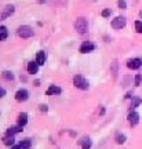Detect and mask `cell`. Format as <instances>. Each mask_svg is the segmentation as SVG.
<instances>
[{
    "mask_svg": "<svg viewBox=\"0 0 142 149\" xmlns=\"http://www.w3.org/2000/svg\"><path fill=\"white\" fill-rule=\"evenodd\" d=\"M74 29H76V32L80 33V35H84L87 32V29H88V21L84 17H80L77 18L76 21H74Z\"/></svg>",
    "mask_w": 142,
    "mask_h": 149,
    "instance_id": "cell-1",
    "label": "cell"
},
{
    "mask_svg": "<svg viewBox=\"0 0 142 149\" xmlns=\"http://www.w3.org/2000/svg\"><path fill=\"white\" fill-rule=\"evenodd\" d=\"M73 84H74V87H77L80 90H88V87H90L88 80L86 79L83 74H76V76H74Z\"/></svg>",
    "mask_w": 142,
    "mask_h": 149,
    "instance_id": "cell-2",
    "label": "cell"
},
{
    "mask_svg": "<svg viewBox=\"0 0 142 149\" xmlns=\"http://www.w3.org/2000/svg\"><path fill=\"white\" fill-rule=\"evenodd\" d=\"M17 35L19 37H22V39H28V37L33 36L35 32H33V29L29 25H22V26H19L17 29Z\"/></svg>",
    "mask_w": 142,
    "mask_h": 149,
    "instance_id": "cell-3",
    "label": "cell"
},
{
    "mask_svg": "<svg viewBox=\"0 0 142 149\" xmlns=\"http://www.w3.org/2000/svg\"><path fill=\"white\" fill-rule=\"evenodd\" d=\"M126 24H127L126 17L119 15V17H116L115 19L112 21V28H113V29H121V28L126 26Z\"/></svg>",
    "mask_w": 142,
    "mask_h": 149,
    "instance_id": "cell-4",
    "label": "cell"
},
{
    "mask_svg": "<svg viewBox=\"0 0 142 149\" xmlns=\"http://www.w3.org/2000/svg\"><path fill=\"white\" fill-rule=\"evenodd\" d=\"M14 11H15V7L13 4H7L4 6V8H1V14H0V19H6V18H8L10 15L14 14Z\"/></svg>",
    "mask_w": 142,
    "mask_h": 149,
    "instance_id": "cell-5",
    "label": "cell"
},
{
    "mask_svg": "<svg viewBox=\"0 0 142 149\" xmlns=\"http://www.w3.org/2000/svg\"><path fill=\"white\" fill-rule=\"evenodd\" d=\"M127 66L130 69L135 70V69H139L142 66V58H132V59H128L127 61Z\"/></svg>",
    "mask_w": 142,
    "mask_h": 149,
    "instance_id": "cell-6",
    "label": "cell"
},
{
    "mask_svg": "<svg viewBox=\"0 0 142 149\" xmlns=\"http://www.w3.org/2000/svg\"><path fill=\"white\" fill-rule=\"evenodd\" d=\"M95 50V44L93 42H84L81 46H80V53L81 54H87V53H91Z\"/></svg>",
    "mask_w": 142,
    "mask_h": 149,
    "instance_id": "cell-7",
    "label": "cell"
},
{
    "mask_svg": "<svg viewBox=\"0 0 142 149\" xmlns=\"http://www.w3.org/2000/svg\"><path fill=\"white\" fill-rule=\"evenodd\" d=\"M29 98V93H28L25 88H21V90H18L17 91V94H15V100L18 102H25Z\"/></svg>",
    "mask_w": 142,
    "mask_h": 149,
    "instance_id": "cell-8",
    "label": "cell"
},
{
    "mask_svg": "<svg viewBox=\"0 0 142 149\" xmlns=\"http://www.w3.org/2000/svg\"><path fill=\"white\" fill-rule=\"evenodd\" d=\"M128 123L131 126H137L138 123H139V115L135 111H131L128 113Z\"/></svg>",
    "mask_w": 142,
    "mask_h": 149,
    "instance_id": "cell-9",
    "label": "cell"
},
{
    "mask_svg": "<svg viewBox=\"0 0 142 149\" xmlns=\"http://www.w3.org/2000/svg\"><path fill=\"white\" fill-rule=\"evenodd\" d=\"M79 145L81 146V149H91L93 141H91V138H88V137H84V138H81L79 141Z\"/></svg>",
    "mask_w": 142,
    "mask_h": 149,
    "instance_id": "cell-10",
    "label": "cell"
},
{
    "mask_svg": "<svg viewBox=\"0 0 142 149\" xmlns=\"http://www.w3.org/2000/svg\"><path fill=\"white\" fill-rule=\"evenodd\" d=\"M61 93H62V90L58 86H50L46 91V95H59Z\"/></svg>",
    "mask_w": 142,
    "mask_h": 149,
    "instance_id": "cell-11",
    "label": "cell"
},
{
    "mask_svg": "<svg viewBox=\"0 0 142 149\" xmlns=\"http://www.w3.org/2000/svg\"><path fill=\"white\" fill-rule=\"evenodd\" d=\"M46 61H47V54L44 53V51H37V54H36V62L37 64L44 65Z\"/></svg>",
    "mask_w": 142,
    "mask_h": 149,
    "instance_id": "cell-12",
    "label": "cell"
},
{
    "mask_svg": "<svg viewBox=\"0 0 142 149\" xmlns=\"http://www.w3.org/2000/svg\"><path fill=\"white\" fill-rule=\"evenodd\" d=\"M3 144H4L6 146H14V144H15V138H14V135L6 134L4 137H3Z\"/></svg>",
    "mask_w": 142,
    "mask_h": 149,
    "instance_id": "cell-13",
    "label": "cell"
},
{
    "mask_svg": "<svg viewBox=\"0 0 142 149\" xmlns=\"http://www.w3.org/2000/svg\"><path fill=\"white\" fill-rule=\"evenodd\" d=\"M28 72H29V74H36L37 72H39V64H37L36 61H35V62L31 61V62L28 64Z\"/></svg>",
    "mask_w": 142,
    "mask_h": 149,
    "instance_id": "cell-14",
    "label": "cell"
},
{
    "mask_svg": "<svg viewBox=\"0 0 142 149\" xmlns=\"http://www.w3.org/2000/svg\"><path fill=\"white\" fill-rule=\"evenodd\" d=\"M18 146H19V149H29V148L32 146V139H31V138L22 139L21 142L18 144Z\"/></svg>",
    "mask_w": 142,
    "mask_h": 149,
    "instance_id": "cell-15",
    "label": "cell"
},
{
    "mask_svg": "<svg viewBox=\"0 0 142 149\" xmlns=\"http://www.w3.org/2000/svg\"><path fill=\"white\" fill-rule=\"evenodd\" d=\"M28 123V113H25V112H22V113H19V116H18V126H25Z\"/></svg>",
    "mask_w": 142,
    "mask_h": 149,
    "instance_id": "cell-16",
    "label": "cell"
},
{
    "mask_svg": "<svg viewBox=\"0 0 142 149\" xmlns=\"http://www.w3.org/2000/svg\"><path fill=\"white\" fill-rule=\"evenodd\" d=\"M22 126H11L8 130H7V133L6 134H10V135H14V134H17V133H21L22 131Z\"/></svg>",
    "mask_w": 142,
    "mask_h": 149,
    "instance_id": "cell-17",
    "label": "cell"
},
{
    "mask_svg": "<svg viewBox=\"0 0 142 149\" xmlns=\"http://www.w3.org/2000/svg\"><path fill=\"white\" fill-rule=\"evenodd\" d=\"M126 139H127V137L124 135V134H121V133H117L116 134V137H115L116 144H119V145H123L124 142H126Z\"/></svg>",
    "mask_w": 142,
    "mask_h": 149,
    "instance_id": "cell-18",
    "label": "cell"
},
{
    "mask_svg": "<svg viewBox=\"0 0 142 149\" xmlns=\"http://www.w3.org/2000/svg\"><path fill=\"white\" fill-rule=\"evenodd\" d=\"M141 102H142V100L139 98V97H132V101H131V105H130V109H131V111H134L138 105H141Z\"/></svg>",
    "mask_w": 142,
    "mask_h": 149,
    "instance_id": "cell-19",
    "label": "cell"
},
{
    "mask_svg": "<svg viewBox=\"0 0 142 149\" xmlns=\"http://www.w3.org/2000/svg\"><path fill=\"white\" fill-rule=\"evenodd\" d=\"M1 76H3V79L4 80H14V73L10 72V70H3Z\"/></svg>",
    "mask_w": 142,
    "mask_h": 149,
    "instance_id": "cell-20",
    "label": "cell"
},
{
    "mask_svg": "<svg viewBox=\"0 0 142 149\" xmlns=\"http://www.w3.org/2000/svg\"><path fill=\"white\" fill-rule=\"evenodd\" d=\"M7 39V28L6 26H0V40L4 42Z\"/></svg>",
    "mask_w": 142,
    "mask_h": 149,
    "instance_id": "cell-21",
    "label": "cell"
},
{
    "mask_svg": "<svg viewBox=\"0 0 142 149\" xmlns=\"http://www.w3.org/2000/svg\"><path fill=\"white\" fill-rule=\"evenodd\" d=\"M112 73H113V79L117 77V61H113L112 64Z\"/></svg>",
    "mask_w": 142,
    "mask_h": 149,
    "instance_id": "cell-22",
    "label": "cell"
},
{
    "mask_svg": "<svg viewBox=\"0 0 142 149\" xmlns=\"http://www.w3.org/2000/svg\"><path fill=\"white\" fill-rule=\"evenodd\" d=\"M141 80H142V73H137L135 74V80H134V86H139L141 84Z\"/></svg>",
    "mask_w": 142,
    "mask_h": 149,
    "instance_id": "cell-23",
    "label": "cell"
},
{
    "mask_svg": "<svg viewBox=\"0 0 142 149\" xmlns=\"http://www.w3.org/2000/svg\"><path fill=\"white\" fill-rule=\"evenodd\" d=\"M111 15H112L111 8H105V10L102 11V17H104V18H108V17H111Z\"/></svg>",
    "mask_w": 142,
    "mask_h": 149,
    "instance_id": "cell-24",
    "label": "cell"
},
{
    "mask_svg": "<svg viewBox=\"0 0 142 149\" xmlns=\"http://www.w3.org/2000/svg\"><path fill=\"white\" fill-rule=\"evenodd\" d=\"M135 31H137L138 33H142V21L135 22Z\"/></svg>",
    "mask_w": 142,
    "mask_h": 149,
    "instance_id": "cell-25",
    "label": "cell"
},
{
    "mask_svg": "<svg viewBox=\"0 0 142 149\" xmlns=\"http://www.w3.org/2000/svg\"><path fill=\"white\" fill-rule=\"evenodd\" d=\"M117 6L120 7L121 10H124V8H127V3L124 1V0H119V1H117Z\"/></svg>",
    "mask_w": 142,
    "mask_h": 149,
    "instance_id": "cell-26",
    "label": "cell"
},
{
    "mask_svg": "<svg viewBox=\"0 0 142 149\" xmlns=\"http://www.w3.org/2000/svg\"><path fill=\"white\" fill-rule=\"evenodd\" d=\"M39 108H40V112H47L48 111V107H47V105H40Z\"/></svg>",
    "mask_w": 142,
    "mask_h": 149,
    "instance_id": "cell-27",
    "label": "cell"
},
{
    "mask_svg": "<svg viewBox=\"0 0 142 149\" xmlns=\"http://www.w3.org/2000/svg\"><path fill=\"white\" fill-rule=\"evenodd\" d=\"M132 94H131V93H127V95L126 97H124V98H126V100H130V98H132Z\"/></svg>",
    "mask_w": 142,
    "mask_h": 149,
    "instance_id": "cell-28",
    "label": "cell"
},
{
    "mask_svg": "<svg viewBox=\"0 0 142 149\" xmlns=\"http://www.w3.org/2000/svg\"><path fill=\"white\" fill-rule=\"evenodd\" d=\"M0 94H1V97L6 95V90H4V88H0Z\"/></svg>",
    "mask_w": 142,
    "mask_h": 149,
    "instance_id": "cell-29",
    "label": "cell"
},
{
    "mask_svg": "<svg viewBox=\"0 0 142 149\" xmlns=\"http://www.w3.org/2000/svg\"><path fill=\"white\" fill-rule=\"evenodd\" d=\"M100 113H101V115H104V113H105V109H104V107H101V111H100Z\"/></svg>",
    "mask_w": 142,
    "mask_h": 149,
    "instance_id": "cell-30",
    "label": "cell"
},
{
    "mask_svg": "<svg viewBox=\"0 0 142 149\" xmlns=\"http://www.w3.org/2000/svg\"><path fill=\"white\" fill-rule=\"evenodd\" d=\"M10 149H19V146H18V145H17V146L14 145V146H10Z\"/></svg>",
    "mask_w": 142,
    "mask_h": 149,
    "instance_id": "cell-31",
    "label": "cell"
},
{
    "mask_svg": "<svg viewBox=\"0 0 142 149\" xmlns=\"http://www.w3.org/2000/svg\"><path fill=\"white\" fill-rule=\"evenodd\" d=\"M44 1H46V0H39V3H44Z\"/></svg>",
    "mask_w": 142,
    "mask_h": 149,
    "instance_id": "cell-32",
    "label": "cell"
},
{
    "mask_svg": "<svg viewBox=\"0 0 142 149\" xmlns=\"http://www.w3.org/2000/svg\"><path fill=\"white\" fill-rule=\"evenodd\" d=\"M139 14H141V17H142V11H141V13H139Z\"/></svg>",
    "mask_w": 142,
    "mask_h": 149,
    "instance_id": "cell-33",
    "label": "cell"
}]
</instances>
